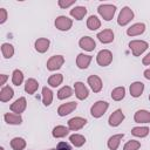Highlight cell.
I'll return each instance as SVG.
<instances>
[{
  "mask_svg": "<svg viewBox=\"0 0 150 150\" xmlns=\"http://www.w3.org/2000/svg\"><path fill=\"white\" fill-rule=\"evenodd\" d=\"M68 134H69V128H66L64 125H56V127L53 129V131H52V135H53V137H55V138L66 137Z\"/></svg>",
  "mask_w": 150,
  "mask_h": 150,
  "instance_id": "26",
  "label": "cell"
},
{
  "mask_svg": "<svg viewBox=\"0 0 150 150\" xmlns=\"http://www.w3.org/2000/svg\"><path fill=\"white\" fill-rule=\"evenodd\" d=\"M87 27L90 29V30H96L101 27V21L100 19L96 16V15H90L88 19H87Z\"/></svg>",
  "mask_w": 150,
  "mask_h": 150,
  "instance_id": "27",
  "label": "cell"
},
{
  "mask_svg": "<svg viewBox=\"0 0 150 150\" xmlns=\"http://www.w3.org/2000/svg\"><path fill=\"white\" fill-rule=\"evenodd\" d=\"M97 39L102 43H110L114 41V32L111 29H103L97 34Z\"/></svg>",
  "mask_w": 150,
  "mask_h": 150,
  "instance_id": "18",
  "label": "cell"
},
{
  "mask_svg": "<svg viewBox=\"0 0 150 150\" xmlns=\"http://www.w3.org/2000/svg\"><path fill=\"white\" fill-rule=\"evenodd\" d=\"M71 26H73V20L66 15H60L55 19V27L59 30H62V32L69 30L71 28Z\"/></svg>",
  "mask_w": 150,
  "mask_h": 150,
  "instance_id": "6",
  "label": "cell"
},
{
  "mask_svg": "<svg viewBox=\"0 0 150 150\" xmlns=\"http://www.w3.org/2000/svg\"><path fill=\"white\" fill-rule=\"evenodd\" d=\"M143 90H144V83L143 82L136 81V82L130 84V95L132 97H139L142 95Z\"/></svg>",
  "mask_w": 150,
  "mask_h": 150,
  "instance_id": "19",
  "label": "cell"
},
{
  "mask_svg": "<svg viewBox=\"0 0 150 150\" xmlns=\"http://www.w3.org/2000/svg\"><path fill=\"white\" fill-rule=\"evenodd\" d=\"M136 123H150V111L148 110H137L134 115Z\"/></svg>",
  "mask_w": 150,
  "mask_h": 150,
  "instance_id": "17",
  "label": "cell"
},
{
  "mask_svg": "<svg viewBox=\"0 0 150 150\" xmlns=\"http://www.w3.org/2000/svg\"><path fill=\"white\" fill-rule=\"evenodd\" d=\"M42 102H43V104L46 107L50 105L52 102H53V93L47 87H43L42 88Z\"/></svg>",
  "mask_w": 150,
  "mask_h": 150,
  "instance_id": "29",
  "label": "cell"
},
{
  "mask_svg": "<svg viewBox=\"0 0 150 150\" xmlns=\"http://www.w3.org/2000/svg\"><path fill=\"white\" fill-rule=\"evenodd\" d=\"M79 46H80L82 49L87 50V52H93V50L95 49V47H96V42H95L94 39L90 38V36H83V38L80 39Z\"/></svg>",
  "mask_w": 150,
  "mask_h": 150,
  "instance_id": "9",
  "label": "cell"
},
{
  "mask_svg": "<svg viewBox=\"0 0 150 150\" xmlns=\"http://www.w3.org/2000/svg\"><path fill=\"white\" fill-rule=\"evenodd\" d=\"M125 96V88L124 87H116L111 91V98L114 101H121Z\"/></svg>",
  "mask_w": 150,
  "mask_h": 150,
  "instance_id": "30",
  "label": "cell"
},
{
  "mask_svg": "<svg viewBox=\"0 0 150 150\" xmlns=\"http://www.w3.org/2000/svg\"><path fill=\"white\" fill-rule=\"evenodd\" d=\"M123 137H124V134H116V135H112L111 137H109L108 143H107L108 148L110 150H117V148H118Z\"/></svg>",
  "mask_w": 150,
  "mask_h": 150,
  "instance_id": "21",
  "label": "cell"
},
{
  "mask_svg": "<svg viewBox=\"0 0 150 150\" xmlns=\"http://www.w3.org/2000/svg\"><path fill=\"white\" fill-rule=\"evenodd\" d=\"M1 53L5 59H11L14 55V47L11 43H2L1 45Z\"/></svg>",
  "mask_w": 150,
  "mask_h": 150,
  "instance_id": "32",
  "label": "cell"
},
{
  "mask_svg": "<svg viewBox=\"0 0 150 150\" xmlns=\"http://www.w3.org/2000/svg\"><path fill=\"white\" fill-rule=\"evenodd\" d=\"M14 96V91L9 86H4L0 90V101L1 102H7Z\"/></svg>",
  "mask_w": 150,
  "mask_h": 150,
  "instance_id": "23",
  "label": "cell"
},
{
  "mask_svg": "<svg viewBox=\"0 0 150 150\" xmlns=\"http://www.w3.org/2000/svg\"><path fill=\"white\" fill-rule=\"evenodd\" d=\"M7 20V11L5 8H0V23H4Z\"/></svg>",
  "mask_w": 150,
  "mask_h": 150,
  "instance_id": "40",
  "label": "cell"
},
{
  "mask_svg": "<svg viewBox=\"0 0 150 150\" xmlns=\"http://www.w3.org/2000/svg\"><path fill=\"white\" fill-rule=\"evenodd\" d=\"M22 81H23V74H22V71L19 70V69H15L13 71V74H12V82H13V84L14 86H20L22 83Z\"/></svg>",
  "mask_w": 150,
  "mask_h": 150,
  "instance_id": "36",
  "label": "cell"
},
{
  "mask_svg": "<svg viewBox=\"0 0 150 150\" xmlns=\"http://www.w3.org/2000/svg\"><path fill=\"white\" fill-rule=\"evenodd\" d=\"M149 47V43L143 40H132L129 42V48L131 49L134 56H139L143 54Z\"/></svg>",
  "mask_w": 150,
  "mask_h": 150,
  "instance_id": "2",
  "label": "cell"
},
{
  "mask_svg": "<svg viewBox=\"0 0 150 150\" xmlns=\"http://www.w3.org/2000/svg\"><path fill=\"white\" fill-rule=\"evenodd\" d=\"M132 19H134V12H132V9H131L130 7H128V6H125V7H123V8L121 9V12H120V14H118L117 23H118L120 26H125V25H128Z\"/></svg>",
  "mask_w": 150,
  "mask_h": 150,
  "instance_id": "3",
  "label": "cell"
},
{
  "mask_svg": "<svg viewBox=\"0 0 150 150\" xmlns=\"http://www.w3.org/2000/svg\"><path fill=\"white\" fill-rule=\"evenodd\" d=\"M91 60H93V56L91 55H86V54L81 53L76 57V64H77V67L80 69H86L90 64Z\"/></svg>",
  "mask_w": 150,
  "mask_h": 150,
  "instance_id": "16",
  "label": "cell"
},
{
  "mask_svg": "<svg viewBox=\"0 0 150 150\" xmlns=\"http://www.w3.org/2000/svg\"><path fill=\"white\" fill-rule=\"evenodd\" d=\"M141 146V143L138 141H135V139H131V141H128L124 146H123V150H138Z\"/></svg>",
  "mask_w": 150,
  "mask_h": 150,
  "instance_id": "37",
  "label": "cell"
},
{
  "mask_svg": "<svg viewBox=\"0 0 150 150\" xmlns=\"http://www.w3.org/2000/svg\"><path fill=\"white\" fill-rule=\"evenodd\" d=\"M48 150H56V149H48Z\"/></svg>",
  "mask_w": 150,
  "mask_h": 150,
  "instance_id": "45",
  "label": "cell"
},
{
  "mask_svg": "<svg viewBox=\"0 0 150 150\" xmlns=\"http://www.w3.org/2000/svg\"><path fill=\"white\" fill-rule=\"evenodd\" d=\"M7 81V75L6 74H1L0 75V86H4Z\"/></svg>",
  "mask_w": 150,
  "mask_h": 150,
  "instance_id": "42",
  "label": "cell"
},
{
  "mask_svg": "<svg viewBox=\"0 0 150 150\" xmlns=\"http://www.w3.org/2000/svg\"><path fill=\"white\" fill-rule=\"evenodd\" d=\"M143 75H144V77H145L146 80H150V68H149V69H145L144 73H143Z\"/></svg>",
  "mask_w": 150,
  "mask_h": 150,
  "instance_id": "43",
  "label": "cell"
},
{
  "mask_svg": "<svg viewBox=\"0 0 150 150\" xmlns=\"http://www.w3.org/2000/svg\"><path fill=\"white\" fill-rule=\"evenodd\" d=\"M77 107V103L76 102H68V103H63L61 104L59 108H57V114L59 116H66V115H69L70 112H73Z\"/></svg>",
  "mask_w": 150,
  "mask_h": 150,
  "instance_id": "12",
  "label": "cell"
},
{
  "mask_svg": "<svg viewBox=\"0 0 150 150\" xmlns=\"http://www.w3.org/2000/svg\"><path fill=\"white\" fill-rule=\"evenodd\" d=\"M108 107H109L108 102H105V101H97V102H95L93 104V107L90 109V114H91L93 117L100 118L101 116L104 115V112L107 111Z\"/></svg>",
  "mask_w": 150,
  "mask_h": 150,
  "instance_id": "4",
  "label": "cell"
},
{
  "mask_svg": "<svg viewBox=\"0 0 150 150\" xmlns=\"http://www.w3.org/2000/svg\"><path fill=\"white\" fill-rule=\"evenodd\" d=\"M149 101H150V95H149Z\"/></svg>",
  "mask_w": 150,
  "mask_h": 150,
  "instance_id": "46",
  "label": "cell"
},
{
  "mask_svg": "<svg viewBox=\"0 0 150 150\" xmlns=\"http://www.w3.org/2000/svg\"><path fill=\"white\" fill-rule=\"evenodd\" d=\"M131 134H132L134 136H136V137L143 138V137L148 136V134H149V128H148V127H135V128L131 129Z\"/></svg>",
  "mask_w": 150,
  "mask_h": 150,
  "instance_id": "34",
  "label": "cell"
},
{
  "mask_svg": "<svg viewBox=\"0 0 150 150\" xmlns=\"http://www.w3.org/2000/svg\"><path fill=\"white\" fill-rule=\"evenodd\" d=\"M57 4H59V6L61 8H67V7L73 6L75 4V0H68V1H66V0H59Z\"/></svg>",
  "mask_w": 150,
  "mask_h": 150,
  "instance_id": "38",
  "label": "cell"
},
{
  "mask_svg": "<svg viewBox=\"0 0 150 150\" xmlns=\"http://www.w3.org/2000/svg\"><path fill=\"white\" fill-rule=\"evenodd\" d=\"M112 61V53L109 49H102L96 55V62L101 67H107Z\"/></svg>",
  "mask_w": 150,
  "mask_h": 150,
  "instance_id": "5",
  "label": "cell"
},
{
  "mask_svg": "<svg viewBox=\"0 0 150 150\" xmlns=\"http://www.w3.org/2000/svg\"><path fill=\"white\" fill-rule=\"evenodd\" d=\"M145 32V25L142 23V22H138V23H134L131 25L128 29H127V34L129 36H136V35H141Z\"/></svg>",
  "mask_w": 150,
  "mask_h": 150,
  "instance_id": "14",
  "label": "cell"
},
{
  "mask_svg": "<svg viewBox=\"0 0 150 150\" xmlns=\"http://www.w3.org/2000/svg\"><path fill=\"white\" fill-rule=\"evenodd\" d=\"M142 63H143L144 66H150V53H148V54H146V55L143 57Z\"/></svg>",
  "mask_w": 150,
  "mask_h": 150,
  "instance_id": "41",
  "label": "cell"
},
{
  "mask_svg": "<svg viewBox=\"0 0 150 150\" xmlns=\"http://www.w3.org/2000/svg\"><path fill=\"white\" fill-rule=\"evenodd\" d=\"M64 63V57L62 55H54L47 61V69L50 71L60 69Z\"/></svg>",
  "mask_w": 150,
  "mask_h": 150,
  "instance_id": "7",
  "label": "cell"
},
{
  "mask_svg": "<svg viewBox=\"0 0 150 150\" xmlns=\"http://www.w3.org/2000/svg\"><path fill=\"white\" fill-rule=\"evenodd\" d=\"M63 81V75L62 74H54V75H50L49 79H48V84L50 87H59Z\"/></svg>",
  "mask_w": 150,
  "mask_h": 150,
  "instance_id": "33",
  "label": "cell"
},
{
  "mask_svg": "<svg viewBox=\"0 0 150 150\" xmlns=\"http://www.w3.org/2000/svg\"><path fill=\"white\" fill-rule=\"evenodd\" d=\"M97 12H98V14L105 21H110L114 18V15H115L116 6L115 5H110V4H103V5H100L98 6Z\"/></svg>",
  "mask_w": 150,
  "mask_h": 150,
  "instance_id": "1",
  "label": "cell"
},
{
  "mask_svg": "<svg viewBox=\"0 0 150 150\" xmlns=\"http://www.w3.org/2000/svg\"><path fill=\"white\" fill-rule=\"evenodd\" d=\"M71 95H73V90H71V88L68 87V86L62 87V88L57 91V98H59V100L68 98V97H70Z\"/></svg>",
  "mask_w": 150,
  "mask_h": 150,
  "instance_id": "35",
  "label": "cell"
},
{
  "mask_svg": "<svg viewBox=\"0 0 150 150\" xmlns=\"http://www.w3.org/2000/svg\"><path fill=\"white\" fill-rule=\"evenodd\" d=\"M4 118L8 124L12 125H19L22 122V117L20 116V114H15V112H6Z\"/></svg>",
  "mask_w": 150,
  "mask_h": 150,
  "instance_id": "20",
  "label": "cell"
},
{
  "mask_svg": "<svg viewBox=\"0 0 150 150\" xmlns=\"http://www.w3.org/2000/svg\"><path fill=\"white\" fill-rule=\"evenodd\" d=\"M0 150H5V149H4V148H2V146H1V148H0Z\"/></svg>",
  "mask_w": 150,
  "mask_h": 150,
  "instance_id": "44",
  "label": "cell"
},
{
  "mask_svg": "<svg viewBox=\"0 0 150 150\" xmlns=\"http://www.w3.org/2000/svg\"><path fill=\"white\" fill-rule=\"evenodd\" d=\"M123 120H124V114H123V111H122L121 109H117V110H115V111L109 116L108 122H109V125H111V127H118V125L122 123Z\"/></svg>",
  "mask_w": 150,
  "mask_h": 150,
  "instance_id": "10",
  "label": "cell"
},
{
  "mask_svg": "<svg viewBox=\"0 0 150 150\" xmlns=\"http://www.w3.org/2000/svg\"><path fill=\"white\" fill-rule=\"evenodd\" d=\"M86 14H87V8L83 6H76L73 9H70V15L76 20H82Z\"/></svg>",
  "mask_w": 150,
  "mask_h": 150,
  "instance_id": "25",
  "label": "cell"
},
{
  "mask_svg": "<svg viewBox=\"0 0 150 150\" xmlns=\"http://www.w3.org/2000/svg\"><path fill=\"white\" fill-rule=\"evenodd\" d=\"M49 45H50V41L46 38H40L35 41V49L39 52V53H46L49 48Z\"/></svg>",
  "mask_w": 150,
  "mask_h": 150,
  "instance_id": "22",
  "label": "cell"
},
{
  "mask_svg": "<svg viewBox=\"0 0 150 150\" xmlns=\"http://www.w3.org/2000/svg\"><path fill=\"white\" fill-rule=\"evenodd\" d=\"M11 146L13 150H23L26 148V141L21 137H14L11 141Z\"/></svg>",
  "mask_w": 150,
  "mask_h": 150,
  "instance_id": "31",
  "label": "cell"
},
{
  "mask_svg": "<svg viewBox=\"0 0 150 150\" xmlns=\"http://www.w3.org/2000/svg\"><path fill=\"white\" fill-rule=\"evenodd\" d=\"M69 141H70V143L74 146L80 148V146H82L86 143V137L82 136V135H80V134H74V135H70L69 136Z\"/></svg>",
  "mask_w": 150,
  "mask_h": 150,
  "instance_id": "28",
  "label": "cell"
},
{
  "mask_svg": "<svg viewBox=\"0 0 150 150\" xmlns=\"http://www.w3.org/2000/svg\"><path fill=\"white\" fill-rule=\"evenodd\" d=\"M88 84L94 93H100L102 90V80L97 75H90L88 77Z\"/></svg>",
  "mask_w": 150,
  "mask_h": 150,
  "instance_id": "15",
  "label": "cell"
},
{
  "mask_svg": "<svg viewBox=\"0 0 150 150\" xmlns=\"http://www.w3.org/2000/svg\"><path fill=\"white\" fill-rule=\"evenodd\" d=\"M26 107H27L26 98H25V97H19L14 103L11 104L9 108H11V110H12L13 112H15V114H21V112L25 111Z\"/></svg>",
  "mask_w": 150,
  "mask_h": 150,
  "instance_id": "13",
  "label": "cell"
},
{
  "mask_svg": "<svg viewBox=\"0 0 150 150\" xmlns=\"http://www.w3.org/2000/svg\"><path fill=\"white\" fill-rule=\"evenodd\" d=\"M87 124V120L83 117H73L68 121V128L71 131H77L80 129H82L84 125Z\"/></svg>",
  "mask_w": 150,
  "mask_h": 150,
  "instance_id": "8",
  "label": "cell"
},
{
  "mask_svg": "<svg viewBox=\"0 0 150 150\" xmlns=\"http://www.w3.org/2000/svg\"><path fill=\"white\" fill-rule=\"evenodd\" d=\"M56 150H71V146L67 142H60L56 146Z\"/></svg>",
  "mask_w": 150,
  "mask_h": 150,
  "instance_id": "39",
  "label": "cell"
},
{
  "mask_svg": "<svg viewBox=\"0 0 150 150\" xmlns=\"http://www.w3.org/2000/svg\"><path fill=\"white\" fill-rule=\"evenodd\" d=\"M74 90H75V95H76V97L79 100H86L88 97V95H89V91H88L87 87L82 82H75Z\"/></svg>",
  "mask_w": 150,
  "mask_h": 150,
  "instance_id": "11",
  "label": "cell"
},
{
  "mask_svg": "<svg viewBox=\"0 0 150 150\" xmlns=\"http://www.w3.org/2000/svg\"><path fill=\"white\" fill-rule=\"evenodd\" d=\"M38 88H39V83H38V81L35 79H28L26 81V83H25V91L27 94H29V95L35 94Z\"/></svg>",
  "mask_w": 150,
  "mask_h": 150,
  "instance_id": "24",
  "label": "cell"
}]
</instances>
